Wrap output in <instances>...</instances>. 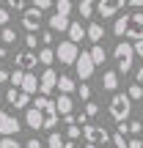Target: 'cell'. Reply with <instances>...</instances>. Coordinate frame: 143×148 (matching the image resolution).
Returning <instances> with one entry per match:
<instances>
[{"instance_id":"1","label":"cell","mask_w":143,"mask_h":148,"mask_svg":"<svg viewBox=\"0 0 143 148\" xmlns=\"http://www.w3.org/2000/svg\"><path fill=\"white\" fill-rule=\"evenodd\" d=\"M113 33L118 38H143V11L118 16L116 25H113Z\"/></svg>"},{"instance_id":"2","label":"cell","mask_w":143,"mask_h":148,"mask_svg":"<svg viewBox=\"0 0 143 148\" xmlns=\"http://www.w3.org/2000/svg\"><path fill=\"white\" fill-rule=\"evenodd\" d=\"M33 107H39V110L44 112V129H55L58 126V107H55V101L47 99V93H36Z\"/></svg>"},{"instance_id":"3","label":"cell","mask_w":143,"mask_h":148,"mask_svg":"<svg viewBox=\"0 0 143 148\" xmlns=\"http://www.w3.org/2000/svg\"><path fill=\"white\" fill-rule=\"evenodd\" d=\"M107 110H110V118L113 121H127L129 118V112H132V99H129V93H116L110 99V107H107Z\"/></svg>"},{"instance_id":"4","label":"cell","mask_w":143,"mask_h":148,"mask_svg":"<svg viewBox=\"0 0 143 148\" xmlns=\"http://www.w3.org/2000/svg\"><path fill=\"white\" fill-rule=\"evenodd\" d=\"M113 58L118 60V74H129L132 69V58H135V47L127 41H121L116 49H113Z\"/></svg>"},{"instance_id":"5","label":"cell","mask_w":143,"mask_h":148,"mask_svg":"<svg viewBox=\"0 0 143 148\" xmlns=\"http://www.w3.org/2000/svg\"><path fill=\"white\" fill-rule=\"evenodd\" d=\"M77 55H80V49H77V41H61L58 47H55V60H61L64 66H72L74 60H77Z\"/></svg>"},{"instance_id":"6","label":"cell","mask_w":143,"mask_h":148,"mask_svg":"<svg viewBox=\"0 0 143 148\" xmlns=\"http://www.w3.org/2000/svg\"><path fill=\"white\" fill-rule=\"evenodd\" d=\"M83 134H85L88 143H96V145H107L110 143V132H107L105 126H99V123H85Z\"/></svg>"},{"instance_id":"7","label":"cell","mask_w":143,"mask_h":148,"mask_svg":"<svg viewBox=\"0 0 143 148\" xmlns=\"http://www.w3.org/2000/svg\"><path fill=\"white\" fill-rule=\"evenodd\" d=\"M41 19H44V8H39V5L22 11V27H25V30H30V33H39Z\"/></svg>"},{"instance_id":"8","label":"cell","mask_w":143,"mask_h":148,"mask_svg":"<svg viewBox=\"0 0 143 148\" xmlns=\"http://www.w3.org/2000/svg\"><path fill=\"white\" fill-rule=\"evenodd\" d=\"M74 66H77V77L80 79H91V74H94V69H96L91 52H80L77 60H74Z\"/></svg>"},{"instance_id":"9","label":"cell","mask_w":143,"mask_h":148,"mask_svg":"<svg viewBox=\"0 0 143 148\" xmlns=\"http://www.w3.org/2000/svg\"><path fill=\"white\" fill-rule=\"evenodd\" d=\"M19 121H17V115H8V112L0 110V134L3 137H11V134H19Z\"/></svg>"},{"instance_id":"10","label":"cell","mask_w":143,"mask_h":148,"mask_svg":"<svg viewBox=\"0 0 143 148\" xmlns=\"http://www.w3.org/2000/svg\"><path fill=\"white\" fill-rule=\"evenodd\" d=\"M55 88H58V74H55V69H50V66H47L44 74L39 77V93H47L50 96Z\"/></svg>"},{"instance_id":"11","label":"cell","mask_w":143,"mask_h":148,"mask_svg":"<svg viewBox=\"0 0 143 148\" xmlns=\"http://www.w3.org/2000/svg\"><path fill=\"white\" fill-rule=\"evenodd\" d=\"M6 101H8V104H14L17 110H22V107L30 104V93H25V90H19L17 85H11L8 93H6Z\"/></svg>"},{"instance_id":"12","label":"cell","mask_w":143,"mask_h":148,"mask_svg":"<svg viewBox=\"0 0 143 148\" xmlns=\"http://www.w3.org/2000/svg\"><path fill=\"white\" fill-rule=\"evenodd\" d=\"M124 5H127V0H99L96 11H99V16H116Z\"/></svg>"},{"instance_id":"13","label":"cell","mask_w":143,"mask_h":148,"mask_svg":"<svg viewBox=\"0 0 143 148\" xmlns=\"http://www.w3.org/2000/svg\"><path fill=\"white\" fill-rule=\"evenodd\" d=\"M17 66L19 69H25V71H30V69H36L39 66V55L33 52V49H28V52H17Z\"/></svg>"},{"instance_id":"14","label":"cell","mask_w":143,"mask_h":148,"mask_svg":"<svg viewBox=\"0 0 143 148\" xmlns=\"http://www.w3.org/2000/svg\"><path fill=\"white\" fill-rule=\"evenodd\" d=\"M25 126L28 129H44V112L39 110V107H30V110L25 112Z\"/></svg>"},{"instance_id":"15","label":"cell","mask_w":143,"mask_h":148,"mask_svg":"<svg viewBox=\"0 0 143 148\" xmlns=\"http://www.w3.org/2000/svg\"><path fill=\"white\" fill-rule=\"evenodd\" d=\"M19 90L36 96L39 93V77H36V74H30V71H25V77H22V82H19Z\"/></svg>"},{"instance_id":"16","label":"cell","mask_w":143,"mask_h":148,"mask_svg":"<svg viewBox=\"0 0 143 148\" xmlns=\"http://www.w3.org/2000/svg\"><path fill=\"white\" fill-rule=\"evenodd\" d=\"M69 22H72L69 16H64V14H58V11H55V14L50 16V27H53L55 33H58V30H61V33H64V30H69Z\"/></svg>"},{"instance_id":"17","label":"cell","mask_w":143,"mask_h":148,"mask_svg":"<svg viewBox=\"0 0 143 148\" xmlns=\"http://www.w3.org/2000/svg\"><path fill=\"white\" fill-rule=\"evenodd\" d=\"M102 36H105V27L99 25V22H91L88 27H85V38H88V41H102Z\"/></svg>"},{"instance_id":"18","label":"cell","mask_w":143,"mask_h":148,"mask_svg":"<svg viewBox=\"0 0 143 148\" xmlns=\"http://www.w3.org/2000/svg\"><path fill=\"white\" fill-rule=\"evenodd\" d=\"M55 107H58L61 115H69V112L74 110V101H72V96H69V93H61V96H58V101H55Z\"/></svg>"},{"instance_id":"19","label":"cell","mask_w":143,"mask_h":148,"mask_svg":"<svg viewBox=\"0 0 143 148\" xmlns=\"http://www.w3.org/2000/svg\"><path fill=\"white\" fill-rule=\"evenodd\" d=\"M99 82H102V88H105V90H116L118 88V71H105Z\"/></svg>"},{"instance_id":"20","label":"cell","mask_w":143,"mask_h":148,"mask_svg":"<svg viewBox=\"0 0 143 148\" xmlns=\"http://www.w3.org/2000/svg\"><path fill=\"white\" fill-rule=\"evenodd\" d=\"M66 33H69V38H72V41H83V38H85V27H83V22H69V30H66Z\"/></svg>"},{"instance_id":"21","label":"cell","mask_w":143,"mask_h":148,"mask_svg":"<svg viewBox=\"0 0 143 148\" xmlns=\"http://www.w3.org/2000/svg\"><path fill=\"white\" fill-rule=\"evenodd\" d=\"M77 11H80V16H83V19H88V16H94L96 3H94V0H80V3H77Z\"/></svg>"},{"instance_id":"22","label":"cell","mask_w":143,"mask_h":148,"mask_svg":"<svg viewBox=\"0 0 143 148\" xmlns=\"http://www.w3.org/2000/svg\"><path fill=\"white\" fill-rule=\"evenodd\" d=\"M74 88H77V85H74V79L69 77V74H61V77H58V90H61V93H72Z\"/></svg>"},{"instance_id":"23","label":"cell","mask_w":143,"mask_h":148,"mask_svg":"<svg viewBox=\"0 0 143 148\" xmlns=\"http://www.w3.org/2000/svg\"><path fill=\"white\" fill-rule=\"evenodd\" d=\"M118 132H124V134H127V132H129V134H140V132H143V123H140V121H129V123L121 121Z\"/></svg>"},{"instance_id":"24","label":"cell","mask_w":143,"mask_h":148,"mask_svg":"<svg viewBox=\"0 0 143 148\" xmlns=\"http://www.w3.org/2000/svg\"><path fill=\"white\" fill-rule=\"evenodd\" d=\"M91 58H94V63H96V66H105L107 52H105V47H102L99 41H96V44H94V49H91Z\"/></svg>"},{"instance_id":"25","label":"cell","mask_w":143,"mask_h":148,"mask_svg":"<svg viewBox=\"0 0 143 148\" xmlns=\"http://www.w3.org/2000/svg\"><path fill=\"white\" fill-rule=\"evenodd\" d=\"M53 60H55V49H50V44L39 52V63H44V66H53Z\"/></svg>"},{"instance_id":"26","label":"cell","mask_w":143,"mask_h":148,"mask_svg":"<svg viewBox=\"0 0 143 148\" xmlns=\"http://www.w3.org/2000/svg\"><path fill=\"white\" fill-rule=\"evenodd\" d=\"M6 47H0V82H8V69H6Z\"/></svg>"},{"instance_id":"27","label":"cell","mask_w":143,"mask_h":148,"mask_svg":"<svg viewBox=\"0 0 143 148\" xmlns=\"http://www.w3.org/2000/svg\"><path fill=\"white\" fill-rule=\"evenodd\" d=\"M64 143H66V140L61 137L58 132H50V137H47V148H64Z\"/></svg>"},{"instance_id":"28","label":"cell","mask_w":143,"mask_h":148,"mask_svg":"<svg viewBox=\"0 0 143 148\" xmlns=\"http://www.w3.org/2000/svg\"><path fill=\"white\" fill-rule=\"evenodd\" d=\"M55 11L64 14V16H69L72 14V0H55Z\"/></svg>"},{"instance_id":"29","label":"cell","mask_w":143,"mask_h":148,"mask_svg":"<svg viewBox=\"0 0 143 148\" xmlns=\"http://www.w3.org/2000/svg\"><path fill=\"white\" fill-rule=\"evenodd\" d=\"M22 77H25V69H19V66H17L14 71L8 74V82L11 85H17V88H19V82H22Z\"/></svg>"},{"instance_id":"30","label":"cell","mask_w":143,"mask_h":148,"mask_svg":"<svg viewBox=\"0 0 143 148\" xmlns=\"http://www.w3.org/2000/svg\"><path fill=\"white\" fill-rule=\"evenodd\" d=\"M110 143H113V148H129V145H127V140H124V132L110 134Z\"/></svg>"},{"instance_id":"31","label":"cell","mask_w":143,"mask_h":148,"mask_svg":"<svg viewBox=\"0 0 143 148\" xmlns=\"http://www.w3.org/2000/svg\"><path fill=\"white\" fill-rule=\"evenodd\" d=\"M127 93H129V99H143V85L140 82H135V85H129V90H127Z\"/></svg>"},{"instance_id":"32","label":"cell","mask_w":143,"mask_h":148,"mask_svg":"<svg viewBox=\"0 0 143 148\" xmlns=\"http://www.w3.org/2000/svg\"><path fill=\"white\" fill-rule=\"evenodd\" d=\"M39 41H41V38H39L36 33L28 30V36H25V47H28V49H36V47H39Z\"/></svg>"},{"instance_id":"33","label":"cell","mask_w":143,"mask_h":148,"mask_svg":"<svg viewBox=\"0 0 143 148\" xmlns=\"http://www.w3.org/2000/svg\"><path fill=\"white\" fill-rule=\"evenodd\" d=\"M0 38H3V44H14V41H17V33L11 30V27H3V33H0Z\"/></svg>"},{"instance_id":"34","label":"cell","mask_w":143,"mask_h":148,"mask_svg":"<svg viewBox=\"0 0 143 148\" xmlns=\"http://www.w3.org/2000/svg\"><path fill=\"white\" fill-rule=\"evenodd\" d=\"M83 110H85V115H88V118H94L96 115V112H99V104H94V101H85V107H83Z\"/></svg>"},{"instance_id":"35","label":"cell","mask_w":143,"mask_h":148,"mask_svg":"<svg viewBox=\"0 0 143 148\" xmlns=\"http://www.w3.org/2000/svg\"><path fill=\"white\" fill-rule=\"evenodd\" d=\"M77 96H80V99H83V101H88V99H91V88H88V85H85V79H83V85H80V88H77Z\"/></svg>"},{"instance_id":"36","label":"cell","mask_w":143,"mask_h":148,"mask_svg":"<svg viewBox=\"0 0 143 148\" xmlns=\"http://www.w3.org/2000/svg\"><path fill=\"white\" fill-rule=\"evenodd\" d=\"M0 148H22V145L17 143L14 134H11V137H3V140H0Z\"/></svg>"},{"instance_id":"37","label":"cell","mask_w":143,"mask_h":148,"mask_svg":"<svg viewBox=\"0 0 143 148\" xmlns=\"http://www.w3.org/2000/svg\"><path fill=\"white\" fill-rule=\"evenodd\" d=\"M39 38H41V44H53V41H55V30L50 27V30H44V33H41Z\"/></svg>"},{"instance_id":"38","label":"cell","mask_w":143,"mask_h":148,"mask_svg":"<svg viewBox=\"0 0 143 148\" xmlns=\"http://www.w3.org/2000/svg\"><path fill=\"white\" fill-rule=\"evenodd\" d=\"M66 137H69V140H77V137H80V126L69 123V129H66Z\"/></svg>"},{"instance_id":"39","label":"cell","mask_w":143,"mask_h":148,"mask_svg":"<svg viewBox=\"0 0 143 148\" xmlns=\"http://www.w3.org/2000/svg\"><path fill=\"white\" fill-rule=\"evenodd\" d=\"M33 5H39V8H44V11H47L50 5H55V0H33Z\"/></svg>"},{"instance_id":"40","label":"cell","mask_w":143,"mask_h":148,"mask_svg":"<svg viewBox=\"0 0 143 148\" xmlns=\"http://www.w3.org/2000/svg\"><path fill=\"white\" fill-rule=\"evenodd\" d=\"M8 8H14V11H22V8H25V0H8Z\"/></svg>"},{"instance_id":"41","label":"cell","mask_w":143,"mask_h":148,"mask_svg":"<svg viewBox=\"0 0 143 148\" xmlns=\"http://www.w3.org/2000/svg\"><path fill=\"white\" fill-rule=\"evenodd\" d=\"M8 19H11V14H8V8H0V25H8Z\"/></svg>"},{"instance_id":"42","label":"cell","mask_w":143,"mask_h":148,"mask_svg":"<svg viewBox=\"0 0 143 148\" xmlns=\"http://www.w3.org/2000/svg\"><path fill=\"white\" fill-rule=\"evenodd\" d=\"M74 123H80V126H85V123H88V115H85V110L80 112V115H74Z\"/></svg>"},{"instance_id":"43","label":"cell","mask_w":143,"mask_h":148,"mask_svg":"<svg viewBox=\"0 0 143 148\" xmlns=\"http://www.w3.org/2000/svg\"><path fill=\"white\" fill-rule=\"evenodd\" d=\"M135 55L143 58V38H135Z\"/></svg>"},{"instance_id":"44","label":"cell","mask_w":143,"mask_h":148,"mask_svg":"<svg viewBox=\"0 0 143 148\" xmlns=\"http://www.w3.org/2000/svg\"><path fill=\"white\" fill-rule=\"evenodd\" d=\"M129 148H143V140L138 137V134H135V137L129 140Z\"/></svg>"},{"instance_id":"45","label":"cell","mask_w":143,"mask_h":148,"mask_svg":"<svg viewBox=\"0 0 143 148\" xmlns=\"http://www.w3.org/2000/svg\"><path fill=\"white\" fill-rule=\"evenodd\" d=\"M25 148H44V145L39 143V140H28V143H25Z\"/></svg>"},{"instance_id":"46","label":"cell","mask_w":143,"mask_h":148,"mask_svg":"<svg viewBox=\"0 0 143 148\" xmlns=\"http://www.w3.org/2000/svg\"><path fill=\"white\" fill-rule=\"evenodd\" d=\"M129 5H132V8H143V0H127Z\"/></svg>"},{"instance_id":"47","label":"cell","mask_w":143,"mask_h":148,"mask_svg":"<svg viewBox=\"0 0 143 148\" xmlns=\"http://www.w3.org/2000/svg\"><path fill=\"white\" fill-rule=\"evenodd\" d=\"M138 82L143 85V66H140V69H138Z\"/></svg>"},{"instance_id":"48","label":"cell","mask_w":143,"mask_h":148,"mask_svg":"<svg viewBox=\"0 0 143 148\" xmlns=\"http://www.w3.org/2000/svg\"><path fill=\"white\" fill-rule=\"evenodd\" d=\"M64 148H74V140H66V143H64Z\"/></svg>"},{"instance_id":"49","label":"cell","mask_w":143,"mask_h":148,"mask_svg":"<svg viewBox=\"0 0 143 148\" xmlns=\"http://www.w3.org/2000/svg\"><path fill=\"white\" fill-rule=\"evenodd\" d=\"M85 148H96V143H85Z\"/></svg>"},{"instance_id":"50","label":"cell","mask_w":143,"mask_h":148,"mask_svg":"<svg viewBox=\"0 0 143 148\" xmlns=\"http://www.w3.org/2000/svg\"><path fill=\"white\" fill-rule=\"evenodd\" d=\"M0 104H3V93H0Z\"/></svg>"}]
</instances>
